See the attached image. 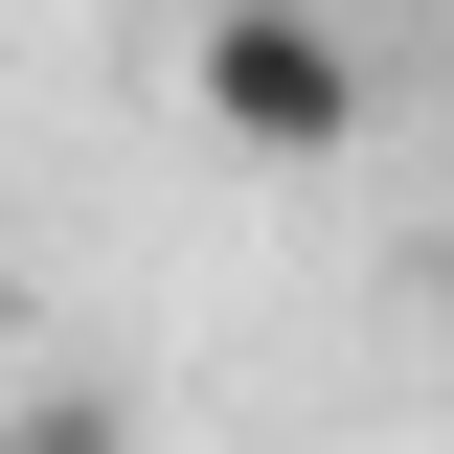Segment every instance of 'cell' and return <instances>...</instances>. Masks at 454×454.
<instances>
[{
    "label": "cell",
    "mask_w": 454,
    "mask_h": 454,
    "mask_svg": "<svg viewBox=\"0 0 454 454\" xmlns=\"http://www.w3.org/2000/svg\"><path fill=\"white\" fill-rule=\"evenodd\" d=\"M182 91H205V137H250V160H340V137H364V46H340L318 0H227L205 46H182Z\"/></svg>",
    "instance_id": "cell-1"
},
{
    "label": "cell",
    "mask_w": 454,
    "mask_h": 454,
    "mask_svg": "<svg viewBox=\"0 0 454 454\" xmlns=\"http://www.w3.org/2000/svg\"><path fill=\"white\" fill-rule=\"evenodd\" d=\"M0 454H137V409H114V387H68V364H46V387H0Z\"/></svg>",
    "instance_id": "cell-2"
}]
</instances>
